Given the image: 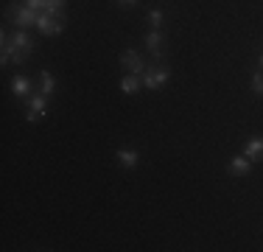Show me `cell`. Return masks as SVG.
Segmentation results:
<instances>
[{
    "label": "cell",
    "mask_w": 263,
    "mask_h": 252,
    "mask_svg": "<svg viewBox=\"0 0 263 252\" xmlns=\"http://www.w3.org/2000/svg\"><path fill=\"white\" fill-rule=\"evenodd\" d=\"M11 48H14V53H11V62H17V65H20V62H26V59H28L31 48H34V40H31L26 31L20 28L14 37H11Z\"/></svg>",
    "instance_id": "6da1fadb"
},
{
    "label": "cell",
    "mask_w": 263,
    "mask_h": 252,
    "mask_svg": "<svg viewBox=\"0 0 263 252\" xmlns=\"http://www.w3.org/2000/svg\"><path fill=\"white\" fill-rule=\"evenodd\" d=\"M36 28H40L45 37H56V34H62V31H65V23L56 20V17H51V14H40Z\"/></svg>",
    "instance_id": "7a4b0ae2"
},
{
    "label": "cell",
    "mask_w": 263,
    "mask_h": 252,
    "mask_svg": "<svg viewBox=\"0 0 263 252\" xmlns=\"http://www.w3.org/2000/svg\"><path fill=\"white\" fill-rule=\"evenodd\" d=\"M14 23L20 25V28H28V25H36V20H40V11L28 9V6H14Z\"/></svg>",
    "instance_id": "3957f363"
},
{
    "label": "cell",
    "mask_w": 263,
    "mask_h": 252,
    "mask_svg": "<svg viewBox=\"0 0 263 252\" xmlns=\"http://www.w3.org/2000/svg\"><path fill=\"white\" fill-rule=\"evenodd\" d=\"M168 67H157V70H148L146 76H143V84L148 87V90H157V87H162L168 81Z\"/></svg>",
    "instance_id": "277c9868"
},
{
    "label": "cell",
    "mask_w": 263,
    "mask_h": 252,
    "mask_svg": "<svg viewBox=\"0 0 263 252\" xmlns=\"http://www.w3.org/2000/svg\"><path fill=\"white\" fill-rule=\"evenodd\" d=\"M227 168H230V174H233V176H247V174H249V168H252V160H249L247 154H241V157H233Z\"/></svg>",
    "instance_id": "5b68a950"
},
{
    "label": "cell",
    "mask_w": 263,
    "mask_h": 252,
    "mask_svg": "<svg viewBox=\"0 0 263 252\" xmlns=\"http://www.w3.org/2000/svg\"><path fill=\"white\" fill-rule=\"evenodd\" d=\"M121 65L126 67L129 73H143V59L135 53V50H123V53H121Z\"/></svg>",
    "instance_id": "8992f818"
},
{
    "label": "cell",
    "mask_w": 263,
    "mask_h": 252,
    "mask_svg": "<svg viewBox=\"0 0 263 252\" xmlns=\"http://www.w3.org/2000/svg\"><path fill=\"white\" fill-rule=\"evenodd\" d=\"M243 154L249 157V160H263V137H252V140L247 143V149H243Z\"/></svg>",
    "instance_id": "52a82bcc"
},
{
    "label": "cell",
    "mask_w": 263,
    "mask_h": 252,
    "mask_svg": "<svg viewBox=\"0 0 263 252\" xmlns=\"http://www.w3.org/2000/svg\"><path fill=\"white\" fill-rule=\"evenodd\" d=\"M118 163H121L123 168H135V166H137V151H132V149H118Z\"/></svg>",
    "instance_id": "ba28073f"
},
{
    "label": "cell",
    "mask_w": 263,
    "mask_h": 252,
    "mask_svg": "<svg viewBox=\"0 0 263 252\" xmlns=\"http://www.w3.org/2000/svg\"><path fill=\"white\" fill-rule=\"evenodd\" d=\"M140 84H143V81L137 79V73H132V76H123V81H121V90L126 93V96H132V93H137V90H140Z\"/></svg>",
    "instance_id": "9c48e42d"
},
{
    "label": "cell",
    "mask_w": 263,
    "mask_h": 252,
    "mask_svg": "<svg viewBox=\"0 0 263 252\" xmlns=\"http://www.w3.org/2000/svg\"><path fill=\"white\" fill-rule=\"evenodd\" d=\"M146 45H148V50H152L154 56H160V45H162V34L157 28H152L148 31V37H146Z\"/></svg>",
    "instance_id": "30bf717a"
},
{
    "label": "cell",
    "mask_w": 263,
    "mask_h": 252,
    "mask_svg": "<svg viewBox=\"0 0 263 252\" xmlns=\"http://www.w3.org/2000/svg\"><path fill=\"white\" fill-rule=\"evenodd\" d=\"M11 90H14V96H28L31 81L26 79V76H14V81H11Z\"/></svg>",
    "instance_id": "8fae6325"
},
{
    "label": "cell",
    "mask_w": 263,
    "mask_h": 252,
    "mask_svg": "<svg viewBox=\"0 0 263 252\" xmlns=\"http://www.w3.org/2000/svg\"><path fill=\"white\" fill-rule=\"evenodd\" d=\"M62 9H65V0H45V14H62Z\"/></svg>",
    "instance_id": "7c38bea8"
},
{
    "label": "cell",
    "mask_w": 263,
    "mask_h": 252,
    "mask_svg": "<svg viewBox=\"0 0 263 252\" xmlns=\"http://www.w3.org/2000/svg\"><path fill=\"white\" fill-rule=\"evenodd\" d=\"M51 93H53V76L42 70V96H51Z\"/></svg>",
    "instance_id": "4fadbf2b"
},
{
    "label": "cell",
    "mask_w": 263,
    "mask_h": 252,
    "mask_svg": "<svg viewBox=\"0 0 263 252\" xmlns=\"http://www.w3.org/2000/svg\"><path fill=\"white\" fill-rule=\"evenodd\" d=\"M252 93H255V96H263V73L252 76Z\"/></svg>",
    "instance_id": "5bb4252c"
},
{
    "label": "cell",
    "mask_w": 263,
    "mask_h": 252,
    "mask_svg": "<svg viewBox=\"0 0 263 252\" xmlns=\"http://www.w3.org/2000/svg\"><path fill=\"white\" fill-rule=\"evenodd\" d=\"M31 110H36V112L45 115V96H34V98H31Z\"/></svg>",
    "instance_id": "9a60e30c"
},
{
    "label": "cell",
    "mask_w": 263,
    "mask_h": 252,
    "mask_svg": "<svg viewBox=\"0 0 263 252\" xmlns=\"http://www.w3.org/2000/svg\"><path fill=\"white\" fill-rule=\"evenodd\" d=\"M148 23H152V28H157V25L162 23V11L160 9H152V11H148Z\"/></svg>",
    "instance_id": "2e32d148"
},
{
    "label": "cell",
    "mask_w": 263,
    "mask_h": 252,
    "mask_svg": "<svg viewBox=\"0 0 263 252\" xmlns=\"http://www.w3.org/2000/svg\"><path fill=\"white\" fill-rule=\"evenodd\" d=\"M26 6L34 11H45V0H26Z\"/></svg>",
    "instance_id": "e0dca14e"
},
{
    "label": "cell",
    "mask_w": 263,
    "mask_h": 252,
    "mask_svg": "<svg viewBox=\"0 0 263 252\" xmlns=\"http://www.w3.org/2000/svg\"><path fill=\"white\" fill-rule=\"evenodd\" d=\"M40 118H42V112H36V110H31V112H28V115H26V121H28V123H36V121H40Z\"/></svg>",
    "instance_id": "ac0fdd59"
},
{
    "label": "cell",
    "mask_w": 263,
    "mask_h": 252,
    "mask_svg": "<svg viewBox=\"0 0 263 252\" xmlns=\"http://www.w3.org/2000/svg\"><path fill=\"white\" fill-rule=\"evenodd\" d=\"M137 0H118V6H135Z\"/></svg>",
    "instance_id": "d6986e66"
},
{
    "label": "cell",
    "mask_w": 263,
    "mask_h": 252,
    "mask_svg": "<svg viewBox=\"0 0 263 252\" xmlns=\"http://www.w3.org/2000/svg\"><path fill=\"white\" fill-rule=\"evenodd\" d=\"M258 62H260V67H263V53H260V59H258Z\"/></svg>",
    "instance_id": "ffe728a7"
}]
</instances>
